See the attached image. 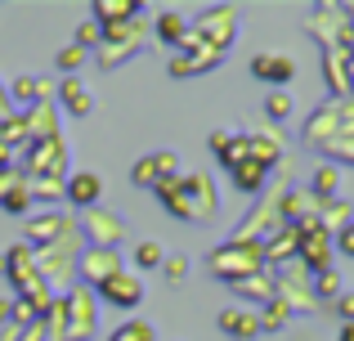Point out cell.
<instances>
[{
	"label": "cell",
	"mask_w": 354,
	"mask_h": 341,
	"mask_svg": "<svg viewBox=\"0 0 354 341\" xmlns=\"http://www.w3.org/2000/svg\"><path fill=\"white\" fill-rule=\"evenodd\" d=\"M301 140H305V149L332 158V167L337 162H354V99H328V104H319L310 113V122H305Z\"/></svg>",
	"instance_id": "1"
},
{
	"label": "cell",
	"mask_w": 354,
	"mask_h": 341,
	"mask_svg": "<svg viewBox=\"0 0 354 341\" xmlns=\"http://www.w3.org/2000/svg\"><path fill=\"white\" fill-rule=\"evenodd\" d=\"M153 193L162 198V207L171 211L175 220H184V225H207V220L216 216V207H220V193H216V184H211L207 171L175 175V180L157 184Z\"/></svg>",
	"instance_id": "2"
},
{
	"label": "cell",
	"mask_w": 354,
	"mask_h": 341,
	"mask_svg": "<svg viewBox=\"0 0 354 341\" xmlns=\"http://www.w3.org/2000/svg\"><path fill=\"white\" fill-rule=\"evenodd\" d=\"M207 270H211V279L234 288V283L265 270V252H260V243H247V238H225V243L207 256Z\"/></svg>",
	"instance_id": "3"
},
{
	"label": "cell",
	"mask_w": 354,
	"mask_h": 341,
	"mask_svg": "<svg viewBox=\"0 0 354 341\" xmlns=\"http://www.w3.org/2000/svg\"><path fill=\"white\" fill-rule=\"evenodd\" d=\"M77 256H81V234H68L59 238L54 247H41L36 252V270H41V279L50 283V292H68L72 288V274H77Z\"/></svg>",
	"instance_id": "4"
},
{
	"label": "cell",
	"mask_w": 354,
	"mask_h": 341,
	"mask_svg": "<svg viewBox=\"0 0 354 341\" xmlns=\"http://www.w3.org/2000/svg\"><path fill=\"white\" fill-rule=\"evenodd\" d=\"M144 32H148L144 18H130V23H121V27H104V41H99V50H95L99 68H121L126 59H135L139 45H144Z\"/></svg>",
	"instance_id": "5"
},
{
	"label": "cell",
	"mask_w": 354,
	"mask_h": 341,
	"mask_svg": "<svg viewBox=\"0 0 354 341\" xmlns=\"http://www.w3.org/2000/svg\"><path fill=\"white\" fill-rule=\"evenodd\" d=\"M189 36L198 45H207V50H216V54H229V45H234V36H238V14L229 5H216V9H207L198 23H189Z\"/></svg>",
	"instance_id": "6"
},
{
	"label": "cell",
	"mask_w": 354,
	"mask_h": 341,
	"mask_svg": "<svg viewBox=\"0 0 354 341\" xmlns=\"http://www.w3.org/2000/svg\"><path fill=\"white\" fill-rule=\"evenodd\" d=\"M77 234L81 238H90L86 247H121V238L130 234L126 229V220L117 216V211H108V207H90V211H81V220H77Z\"/></svg>",
	"instance_id": "7"
},
{
	"label": "cell",
	"mask_w": 354,
	"mask_h": 341,
	"mask_svg": "<svg viewBox=\"0 0 354 341\" xmlns=\"http://www.w3.org/2000/svg\"><path fill=\"white\" fill-rule=\"evenodd\" d=\"M27 180H68V144H63V135L59 140H45V144H27Z\"/></svg>",
	"instance_id": "8"
},
{
	"label": "cell",
	"mask_w": 354,
	"mask_h": 341,
	"mask_svg": "<svg viewBox=\"0 0 354 341\" xmlns=\"http://www.w3.org/2000/svg\"><path fill=\"white\" fill-rule=\"evenodd\" d=\"M301 229V247H296V265H301L305 274H323V270H332V252H337V243H332V234H323L319 229V220L314 225H296Z\"/></svg>",
	"instance_id": "9"
},
{
	"label": "cell",
	"mask_w": 354,
	"mask_h": 341,
	"mask_svg": "<svg viewBox=\"0 0 354 341\" xmlns=\"http://www.w3.org/2000/svg\"><path fill=\"white\" fill-rule=\"evenodd\" d=\"M104 306H113V310H135L139 301H144V279H139L135 270H117L113 279H104L99 288H90Z\"/></svg>",
	"instance_id": "10"
},
{
	"label": "cell",
	"mask_w": 354,
	"mask_h": 341,
	"mask_svg": "<svg viewBox=\"0 0 354 341\" xmlns=\"http://www.w3.org/2000/svg\"><path fill=\"white\" fill-rule=\"evenodd\" d=\"M68 234H77V220L63 216V211H36V216H27V247H32V252L54 247Z\"/></svg>",
	"instance_id": "11"
},
{
	"label": "cell",
	"mask_w": 354,
	"mask_h": 341,
	"mask_svg": "<svg viewBox=\"0 0 354 341\" xmlns=\"http://www.w3.org/2000/svg\"><path fill=\"white\" fill-rule=\"evenodd\" d=\"M117 270H126V265H121V252H113V247H81L77 274L86 279V288H99V283L113 279Z\"/></svg>",
	"instance_id": "12"
},
{
	"label": "cell",
	"mask_w": 354,
	"mask_h": 341,
	"mask_svg": "<svg viewBox=\"0 0 354 341\" xmlns=\"http://www.w3.org/2000/svg\"><path fill=\"white\" fill-rule=\"evenodd\" d=\"M274 229H283V216H278V193L274 198H260L251 207V216L234 229V238H247V243H265Z\"/></svg>",
	"instance_id": "13"
},
{
	"label": "cell",
	"mask_w": 354,
	"mask_h": 341,
	"mask_svg": "<svg viewBox=\"0 0 354 341\" xmlns=\"http://www.w3.org/2000/svg\"><path fill=\"white\" fill-rule=\"evenodd\" d=\"M220 63H225V54L207 50V45H198V41L189 36V41L175 50V59H171V77H202V72L220 68Z\"/></svg>",
	"instance_id": "14"
},
{
	"label": "cell",
	"mask_w": 354,
	"mask_h": 341,
	"mask_svg": "<svg viewBox=\"0 0 354 341\" xmlns=\"http://www.w3.org/2000/svg\"><path fill=\"white\" fill-rule=\"evenodd\" d=\"M175 175H180V153H148V158H139L130 167V180L139 189H157V184L175 180Z\"/></svg>",
	"instance_id": "15"
},
{
	"label": "cell",
	"mask_w": 354,
	"mask_h": 341,
	"mask_svg": "<svg viewBox=\"0 0 354 341\" xmlns=\"http://www.w3.org/2000/svg\"><path fill=\"white\" fill-rule=\"evenodd\" d=\"M9 104H18L23 113L27 108H41V104H54V81L23 72V77H14V86H9Z\"/></svg>",
	"instance_id": "16"
},
{
	"label": "cell",
	"mask_w": 354,
	"mask_h": 341,
	"mask_svg": "<svg viewBox=\"0 0 354 341\" xmlns=\"http://www.w3.org/2000/svg\"><path fill=\"white\" fill-rule=\"evenodd\" d=\"M296 247H301V229H296V225L274 229V234H269L265 243H260V252H265V270L292 265V261H296Z\"/></svg>",
	"instance_id": "17"
},
{
	"label": "cell",
	"mask_w": 354,
	"mask_h": 341,
	"mask_svg": "<svg viewBox=\"0 0 354 341\" xmlns=\"http://www.w3.org/2000/svg\"><path fill=\"white\" fill-rule=\"evenodd\" d=\"M225 171H229V180H234V189L238 193H247V198H256V193H265V184H269V171L265 162H251V158H234V162H225Z\"/></svg>",
	"instance_id": "18"
},
{
	"label": "cell",
	"mask_w": 354,
	"mask_h": 341,
	"mask_svg": "<svg viewBox=\"0 0 354 341\" xmlns=\"http://www.w3.org/2000/svg\"><path fill=\"white\" fill-rule=\"evenodd\" d=\"M63 198H68L72 207L90 211V207H99V198H104V180H99L95 171H72L68 180H63Z\"/></svg>",
	"instance_id": "19"
},
{
	"label": "cell",
	"mask_w": 354,
	"mask_h": 341,
	"mask_svg": "<svg viewBox=\"0 0 354 341\" xmlns=\"http://www.w3.org/2000/svg\"><path fill=\"white\" fill-rule=\"evenodd\" d=\"M251 77L274 86V90H283L287 81L296 77V59H287V54H256V59H251Z\"/></svg>",
	"instance_id": "20"
},
{
	"label": "cell",
	"mask_w": 354,
	"mask_h": 341,
	"mask_svg": "<svg viewBox=\"0 0 354 341\" xmlns=\"http://www.w3.org/2000/svg\"><path fill=\"white\" fill-rule=\"evenodd\" d=\"M220 333H225L229 341H256L260 337V315L256 310H247V306H229V310H220Z\"/></svg>",
	"instance_id": "21"
},
{
	"label": "cell",
	"mask_w": 354,
	"mask_h": 341,
	"mask_svg": "<svg viewBox=\"0 0 354 341\" xmlns=\"http://www.w3.org/2000/svg\"><path fill=\"white\" fill-rule=\"evenodd\" d=\"M27 126V144H45V140H59V104H41V108H27L23 113Z\"/></svg>",
	"instance_id": "22"
},
{
	"label": "cell",
	"mask_w": 354,
	"mask_h": 341,
	"mask_svg": "<svg viewBox=\"0 0 354 341\" xmlns=\"http://www.w3.org/2000/svg\"><path fill=\"white\" fill-rule=\"evenodd\" d=\"M54 90H59V108H68L72 117H90V113H95V95L86 90V81H77V77H63Z\"/></svg>",
	"instance_id": "23"
},
{
	"label": "cell",
	"mask_w": 354,
	"mask_h": 341,
	"mask_svg": "<svg viewBox=\"0 0 354 341\" xmlns=\"http://www.w3.org/2000/svg\"><path fill=\"white\" fill-rule=\"evenodd\" d=\"M153 32L166 50H180V45L189 41V18H184L180 9H162V14L153 18Z\"/></svg>",
	"instance_id": "24"
},
{
	"label": "cell",
	"mask_w": 354,
	"mask_h": 341,
	"mask_svg": "<svg viewBox=\"0 0 354 341\" xmlns=\"http://www.w3.org/2000/svg\"><path fill=\"white\" fill-rule=\"evenodd\" d=\"M90 14H95L99 27H121V23H130V18H139L144 9H139V0H95Z\"/></svg>",
	"instance_id": "25"
},
{
	"label": "cell",
	"mask_w": 354,
	"mask_h": 341,
	"mask_svg": "<svg viewBox=\"0 0 354 341\" xmlns=\"http://www.w3.org/2000/svg\"><path fill=\"white\" fill-rule=\"evenodd\" d=\"M234 297L247 301V310H251V306H269V301H274V274L260 270V274H251V279L234 283Z\"/></svg>",
	"instance_id": "26"
},
{
	"label": "cell",
	"mask_w": 354,
	"mask_h": 341,
	"mask_svg": "<svg viewBox=\"0 0 354 341\" xmlns=\"http://www.w3.org/2000/svg\"><path fill=\"white\" fill-rule=\"evenodd\" d=\"M350 220H354V207H350L346 198L323 202V211H319V229H323V234H332V238H337V234H346V229H350Z\"/></svg>",
	"instance_id": "27"
},
{
	"label": "cell",
	"mask_w": 354,
	"mask_h": 341,
	"mask_svg": "<svg viewBox=\"0 0 354 341\" xmlns=\"http://www.w3.org/2000/svg\"><path fill=\"white\" fill-rule=\"evenodd\" d=\"M310 193H314L319 202L341 198V167H332V162H319V171H314V180H310Z\"/></svg>",
	"instance_id": "28"
},
{
	"label": "cell",
	"mask_w": 354,
	"mask_h": 341,
	"mask_svg": "<svg viewBox=\"0 0 354 341\" xmlns=\"http://www.w3.org/2000/svg\"><path fill=\"white\" fill-rule=\"evenodd\" d=\"M310 288H314V301H319V306H332V301L346 292V283H341L337 270H323V274H314V279H310Z\"/></svg>",
	"instance_id": "29"
},
{
	"label": "cell",
	"mask_w": 354,
	"mask_h": 341,
	"mask_svg": "<svg viewBox=\"0 0 354 341\" xmlns=\"http://www.w3.org/2000/svg\"><path fill=\"white\" fill-rule=\"evenodd\" d=\"M256 315H260V333H283V328L292 324V310H287L283 301H269V306H260Z\"/></svg>",
	"instance_id": "30"
},
{
	"label": "cell",
	"mask_w": 354,
	"mask_h": 341,
	"mask_svg": "<svg viewBox=\"0 0 354 341\" xmlns=\"http://www.w3.org/2000/svg\"><path fill=\"white\" fill-rule=\"evenodd\" d=\"M265 117L269 122H287V117H292V95H287V90H269L265 95Z\"/></svg>",
	"instance_id": "31"
},
{
	"label": "cell",
	"mask_w": 354,
	"mask_h": 341,
	"mask_svg": "<svg viewBox=\"0 0 354 341\" xmlns=\"http://www.w3.org/2000/svg\"><path fill=\"white\" fill-rule=\"evenodd\" d=\"M130 261L139 265V270H162V261H166V252L157 243H139L135 252H130Z\"/></svg>",
	"instance_id": "32"
},
{
	"label": "cell",
	"mask_w": 354,
	"mask_h": 341,
	"mask_svg": "<svg viewBox=\"0 0 354 341\" xmlns=\"http://www.w3.org/2000/svg\"><path fill=\"white\" fill-rule=\"evenodd\" d=\"M108 341H153V324H144V319H126Z\"/></svg>",
	"instance_id": "33"
},
{
	"label": "cell",
	"mask_w": 354,
	"mask_h": 341,
	"mask_svg": "<svg viewBox=\"0 0 354 341\" xmlns=\"http://www.w3.org/2000/svg\"><path fill=\"white\" fill-rule=\"evenodd\" d=\"M81 63H86V50H81V45H63V50L54 54V68H59L63 77H72V72H77Z\"/></svg>",
	"instance_id": "34"
},
{
	"label": "cell",
	"mask_w": 354,
	"mask_h": 341,
	"mask_svg": "<svg viewBox=\"0 0 354 341\" xmlns=\"http://www.w3.org/2000/svg\"><path fill=\"white\" fill-rule=\"evenodd\" d=\"M99 41H104V27H99L95 18H86V23L77 27V41H72V45H81L86 54H95V50H99Z\"/></svg>",
	"instance_id": "35"
},
{
	"label": "cell",
	"mask_w": 354,
	"mask_h": 341,
	"mask_svg": "<svg viewBox=\"0 0 354 341\" xmlns=\"http://www.w3.org/2000/svg\"><path fill=\"white\" fill-rule=\"evenodd\" d=\"M162 274H166V283H184V274H189V256H166L162 261Z\"/></svg>",
	"instance_id": "36"
},
{
	"label": "cell",
	"mask_w": 354,
	"mask_h": 341,
	"mask_svg": "<svg viewBox=\"0 0 354 341\" xmlns=\"http://www.w3.org/2000/svg\"><path fill=\"white\" fill-rule=\"evenodd\" d=\"M332 310H337L341 324H354V292H341V297L332 301Z\"/></svg>",
	"instance_id": "37"
},
{
	"label": "cell",
	"mask_w": 354,
	"mask_h": 341,
	"mask_svg": "<svg viewBox=\"0 0 354 341\" xmlns=\"http://www.w3.org/2000/svg\"><path fill=\"white\" fill-rule=\"evenodd\" d=\"M229 140H234V131H211V140H207V149L216 153V158H225V149H229Z\"/></svg>",
	"instance_id": "38"
},
{
	"label": "cell",
	"mask_w": 354,
	"mask_h": 341,
	"mask_svg": "<svg viewBox=\"0 0 354 341\" xmlns=\"http://www.w3.org/2000/svg\"><path fill=\"white\" fill-rule=\"evenodd\" d=\"M332 243H337V252H346L350 261H354V220H350V229H346V234H337Z\"/></svg>",
	"instance_id": "39"
},
{
	"label": "cell",
	"mask_w": 354,
	"mask_h": 341,
	"mask_svg": "<svg viewBox=\"0 0 354 341\" xmlns=\"http://www.w3.org/2000/svg\"><path fill=\"white\" fill-rule=\"evenodd\" d=\"M9 319H14V301H9V297H0V328H5Z\"/></svg>",
	"instance_id": "40"
},
{
	"label": "cell",
	"mask_w": 354,
	"mask_h": 341,
	"mask_svg": "<svg viewBox=\"0 0 354 341\" xmlns=\"http://www.w3.org/2000/svg\"><path fill=\"white\" fill-rule=\"evenodd\" d=\"M337 341H354V324H341V333H337Z\"/></svg>",
	"instance_id": "41"
},
{
	"label": "cell",
	"mask_w": 354,
	"mask_h": 341,
	"mask_svg": "<svg viewBox=\"0 0 354 341\" xmlns=\"http://www.w3.org/2000/svg\"><path fill=\"white\" fill-rule=\"evenodd\" d=\"M0 279H5V252H0Z\"/></svg>",
	"instance_id": "42"
}]
</instances>
